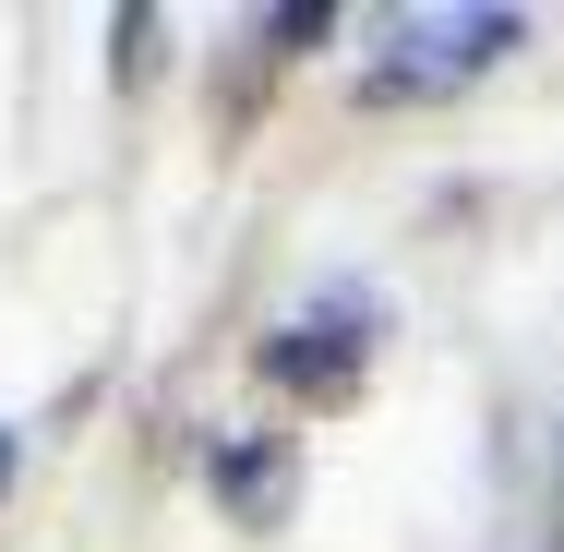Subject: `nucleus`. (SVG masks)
<instances>
[{"label":"nucleus","mask_w":564,"mask_h":552,"mask_svg":"<svg viewBox=\"0 0 564 552\" xmlns=\"http://www.w3.org/2000/svg\"><path fill=\"white\" fill-rule=\"evenodd\" d=\"M205 480H217L228 529H289V505H301V444L289 433H217L205 444Z\"/></svg>","instance_id":"obj_3"},{"label":"nucleus","mask_w":564,"mask_h":552,"mask_svg":"<svg viewBox=\"0 0 564 552\" xmlns=\"http://www.w3.org/2000/svg\"><path fill=\"white\" fill-rule=\"evenodd\" d=\"M109 73H120V85L156 73V12H144V0H120V12H109Z\"/></svg>","instance_id":"obj_4"},{"label":"nucleus","mask_w":564,"mask_h":552,"mask_svg":"<svg viewBox=\"0 0 564 552\" xmlns=\"http://www.w3.org/2000/svg\"><path fill=\"white\" fill-rule=\"evenodd\" d=\"M372 336H384V301H372V289H325L313 313H289V325L252 348V372H264L276 397H348L360 360H372Z\"/></svg>","instance_id":"obj_2"},{"label":"nucleus","mask_w":564,"mask_h":552,"mask_svg":"<svg viewBox=\"0 0 564 552\" xmlns=\"http://www.w3.org/2000/svg\"><path fill=\"white\" fill-rule=\"evenodd\" d=\"M0 493H12V433H0Z\"/></svg>","instance_id":"obj_6"},{"label":"nucleus","mask_w":564,"mask_h":552,"mask_svg":"<svg viewBox=\"0 0 564 552\" xmlns=\"http://www.w3.org/2000/svg\"><path fill=\"white\" fill-rule=\"evenodd\" d=\"M517 36H529V12H505V0L409 12V24L384 36V61L360 73V97H372V109H421V97H456V85H480L492 61H517Z\"/></svg>","instance_id":"obj_1"},{"label":"nucleus","mask_w":564,"mask_h":552,"mask_svg":"<svg viewBox=\"0 0 564 552\" xmlns=\"http://www.w3.org/2000/svg\"><path fill=\"white\" fill-rule=\"evenodd\" d=\"M325 36H337L325 0H276V12H264V48H325Z\"/></svg>","instance_id":"obj_5"}]
</instances>
